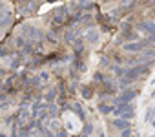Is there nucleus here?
Instances as JSON below:
<instances>
[{"label": "nucleus", "instance_id": "2", "mask_svg": "<svg viewBox=\"0 0 155 137\" xmlns=\"http://www.w3.org/2000/svg\"><path fill=\"white\" fill-rule=\"evenodd\" d=\"M68 18H69L68 8H66V6H60V8L55 11V17H53V26H62V24H68Z\"/></svg>", "mask_w": 155, "mask_h": 137}, {"label": "nucleus", "instance_id": "30", "mask_svg": "<svg viewBox=\"0 0 155 137\" xmlns=\"http://www.w3.org/2000/svg\"><path fill=\"white\" fill-rule=\"evenodd\" d=\"M18 64H20V60H18V58H15V60H13V62H11V66H13V68H17V66H18Z\"/></svg>", "mask_w": 155, "mask_h": 137}, {"label": "nucleus", "instance_id": "4", "mask_svg": "<svg viewBox=\"0 0 155 137\" xmlns=\"http://www.w3.org/2000/svg\"><path fill=\"white\" fill-rule=\"evenodd\" d=\"M135 95H137V92H135V90H131V92L128 90V92H124L120 97H117V99H115V102H131V101L135 99Z\"/></svg>", "mask_w": 155, "mask_h": 137}, {"label": "nucleus", "instance_id": "22", "mask_svg": "<svg viewBox=\"0 0 155 137\" xmlns=\"http://www.w3.org/2000/svg\"><path fill=\"white\" fill-rule=\"evenodd\" d=\"M146 44H148V46H150V44H155V33H153V35H150V37L146 38Z\"/></svg>", "mask_w": 155, "mask_h": 137}, {"label": "nucleus", "instance_id": "15", "mask_svg": "<svg viewBox=\"0 0 155 137\" xmlns=\"http://www.w3.org/2000/svg\"><path fill=\"white\" fill-rule=\"evenodd\" d=\"M73 112H77L81 117H84V112H82V108H81V104H79V102H75V104H73Z\"/></svg>", "mask_w": 155, "mask_h": 137}, {"label": "nucleus", "instance_id": "21", "mask_svg": "<svg viewBox=\"0 0 155 137\" xmlns=\"http://www.w3.org/2000/svg\"><path fill=\"white\" fill-rule=\"evenodd\" d=\"M91 132H93V124H91V122H88V124H86V133H84V135H90Z\"/></svg>", "mask_w": 155, "mask_h": 137}, {"label": "nucleus", "instance_id": "18", "mask_svg": "<svg viewBox=\"0 0 155 137\" xmlns=\"http://www.w3.org/2000/svg\"><path fill=\"white\" fill-rule=\"evenodd\" d=\"M73 38H75V33H73V31H71V29H69V31H66V42H68V44H69V42H71V40H73Z\"/></svg>", "mask_w": 155, "mask_h": 137}, {"label": "nucleus", "instance_id": "27", "mask_svg": "<svg viewBox=\"0 0 155 137\" xmlns=\"http://www.w3.org/2000/svg\"><path fill=\"white\" fill-rule=\"evenodd\" d=\"M55 99V90H51L49 93H48V101H53Z\"/></svg>", "mask_w": 155, "mask_h": 137}, {"label": "nucleus", "instance_id": "28", "mask_svg": "<svg viewBox=\"0 0 155 137\" xmlns=\"http://www.w3.org/2000/svg\"><path fill=\"white\" fill-rule=\"evenodd\" d=\"M101 62H102V66H110V60H108L106 57H102V58H101Z\"/></svg>", "mask_w": 155, "mask_h": 137}, {"label": "nucleus", "instance_id": "24", "mask_svg": "<svg viewBox=\"0 0 155 137\" xmlns=\"http://www.w3.org/2000/svg\"><path fill=\"white\" fill-rule=\"evenodd\" d=\"M11 51L8 49V48H0V57H4V55H9Z\"/></svg>", "mask_w": 155, "mask_h": 137}, {"label": "nucleus", "instance_id": "6", "mask_svg": "<svg viewBox=\"0 0 155 137\" xmlns=\"http://www.w3.org/2000/svg\"><path fill=\"white\" fill-rule=\"evenodd\" d=\"M137 28L142 29V31H146V33H150V35L155 33V24H153V22H148V20H146V22H139Z\"/></svg>", "mask_w": 155, "mask_h": 137}, {"label": "nucleus", "instance_id": "26", "mask_svg": "<svg viewBox=\"0 0 155 137\" xmlns=\"http://www.w3.org/2000/svg\"><path fill=\"white\" fill-rule=\"evenodd\" d=\"M17 44H18V46H26V40H24L22 37H18V38H17Z\"/></svg>", "mask_w": 155, "mask_h": 137}, {"label": "nucleus", "instance_id": "25", "mask_svg": "<svg viewBox=\"0 0 155 137\" xmlns=\"http://www.w3.org/2000/svg\"><path fill=\"white\" fill-rule=\"evenodd\" d=\"M9 22H11V18H9V17H8V18H4V20H0V28H4V26H8Z\"/></svg>", "mask_w": 155, "mask_h": 137}, {"label": "nucleus", "instance_id": "7", "mask_svg": "<svg viewBox=\"0 0 155 137\" xmlns=\"http://www.w3.org/2000/svg\"><path fill=\"white\" fill-rule=\"evenodd\" d=\"M73 51H75V57H81L82 51H84V42L82 40H77L75 46H73Z\"/></svg>", "mask_w": 155, "mask_h": 137}, {"label": "nucleus", "instance_id": "1", "mask_svg": "<svg viewBox=\"0 0 155 137\" xmlns=\"http://www.w3.org/2000/svg\"><path fill=\"white\" fill-rule=\"evenodd\" d=\"M148 73H150V68H148V66H144V64H139V66L130 68V70L124 73V79H128V81L131 82V81H135L139 75H148Z\"/></svg>", "mask_w": 155, "mask_h": 137}, {"label": "nucleus", "instance_id": "10", "mask_svg": "<svg viewBox=\"0 0 155 137\" xmlns=\"http://www.w3.org/2000/svg\"><path fill=\"white\" fill-rule=\"evenodd\" d=\"M81 93H82L84 99H90L93 95V88L91 86H81Z\"/></svg>", "mask_w": 155, "mask_h": 137}, {"label": "nucleus", "instance_id": "31", "mask_svg": "<svg viewBox=\"0 0 155 137\" xmlns=\"http://www.w3.org/2000/svg\"><path fill=\"white\" fill-rule=\"evenodd\" d=\"M122 137H130V130H124L122 132Z\"/></svg>", "mask_w": 155, "mask_h": 137}, {"label": "nucleus", "instance_id": "5", "mask_svg": "<svg viewBox=\"0 0 155 137\" xmlns=\"http://www.w3.org/2000/svg\"><path fill=\"white\" fill-rule=\"evenodd\" d=\"M115 93V86L111 84V81L108 79L106 82H102V92H101V97H106V95H111Z\"/></svg>", "mask_w": 155, "mask_h": 137}, {"label": "nucleus", "instance_id": "13", "mask_svg": "<svg viewBox=\"0 0 155 137\" xmlns=\"http://www.w3.org/2000/svg\"><path fill=\"white\" fill-rule=\"evenodd\" d=\"M153 57H155V49H144V58L142 60H153Z\"/></svg>", "mask_w": 155, "mask_h": 137}, {"label": "nucleus", "instance_id": "9", "mask_svg": "<svg viewBox=\"0 0 155 137\" xmlns=\"http://www.w3.org/2000/svg\"><path fill=\"white\" fill-rule=\"evenodd\" d=\"M26 29H29V37L31 38H44V33L40 29H37V28H26Z\"/></svg>", "mask_w": 155, "mask_h": 137}, {"label": "nucleus", "instance_id": "3", "mask_svg": "<svg viewBox=\"0 0 155 137\" xmlns=\"http://www.w3.org/2000/svg\"><path fill=\"white\" fill-rule=\"evenodd\" d=\"M122 48L126 51H142L148 48V44H146V40H139V42H126Z\"/></svg>", "mask_w": 155, "mask_h": 137}, {"label": "nucleus", "instance_id": "14", "mask_svg": "<svg viewBox=\"0 0 155 137\" xmlns=\"http://www.w3.org/2000/svg\"><path fill=\"white\" fill-rule=\"evenodd\" d=\"M86 38H88L90 42H97V38H99V35H97V31H90Z\"/></svg>", "mask_w": 155, "mask_h": 137}, {"label": "nucleus", "instance_id": "33", "mask_svg": "<svg viewBox=\"0 0 155 137\" xmlns=\"http://www.w3.org/2000/svg\"><path fill=\"white\" fill-rule=\"evenodd\" d=\"M11 137H17V133H15V132H13V133H11Z\"/></svg>", "mask_w": 155, "mask_h": 137}, {"label": "nucleus", "instance_id": "16", "mask_svg": "<svg viewBox=\"0 0 155 137\" xmlns=\"http://www.w3.org/2000/svg\"><path fill=\"white\" fill-rule=\"evenodd\" d=\"M99 110H101L102 113H110L113 108H111V106H108V104H99Z\"/></svg>", "mask_w": 155, "mask_h": 137}, {"label": "nucleus", "instance_id": "34", "mask_svg": "<svg viewBox=\"0 0 155 137\" xmlns=\"http://www.w3.org/2000/svg\"><path fill=\"white\" fill-rule=\"evenodd\" d=\"M82 137H90V135H82Z\"/></svg>", "mask_w": 155, "mask_h": 137}, {"label": "nucleus", "instance_id": "23", "mask_svg": "<svg viewBox=\"0 0 155 137\" xmlns=\"http://www.w3.org/2000/svg\"><path fill=\"white\" fill-rule=\"evenodd\" d=\"M111 68H113V72H115L117 75H124V70H120L119 66H111Z\"/></svg>", "mask_w": 155, "mask_h": 137}, {"label": "nucleus", "instance_id": "12", "mask_svg": "<svg viewBox=\"0 0 155 137\" xmlns=\"http://www.w3.org/2000/svg\"><path fill=\"white\" fill-rule=\"evenodd\" d=\"M93 81H95V82H106V81H108V77H106L104 73H101V72H97V73L93 75Z\"/></svg>", "mask_w": 155, "mask_h": 137}, {"label": "nucleus", "instance_id": "35", "mask_svg": "<svg viewBox=\"0 0 155 137\" xmlns=\"http://www.w3.org/2000/svg\"><path fill=\"white\" fill-rule=\"evenodd\" d=\"M0 137H4V135H0Z\"/></svg>", "mask_w": 155, "mask_h": 137}, {"label": "nucleus", "instance_id": "11", "mask_svg": "<svg viewBox=\"0 0 155 137\" xmlns=\"http://www.w3.org/2000/svg\"><path fill=\"white\" fill-rule=\"evenodd\" d=\"M120 38L130 42V40H137L139 37H137V33H135V31H126V33H122V37H120Z\"/></svg>", "mask_w": 155, "mask_h": 137}, {"label": "nucleus", "instance_id": "32", "mask_svg": "<svg viewBox=\"0 0 155 137\" xmlns=\"http://www.w3.org/2000/svg\"><path fill=\"white\" fill-rule=\"evenodd\" d=\"M58 137H68V133H66V130H62V132L58 133Z\"/></svg>", "mask_w": 155, "mask_h": 137}, {"label": "nucleus", "instance_id": "8", "mask_svg": "<svg viewBox=\"0 0 155 137\" xmlns=\"http://www.w3.org/2000/svg\"><path fill=\"white\" fill-rule=\"evenodd\" d=\"M113 126H115V128H120V130H130V122L124 121V119H117V121H113Z\"/></svg>", "mask_w": 155, "mask_h": 137}, {"label": "nucleus", "instance_id": "19", "mask_svg": "<svg viewBox=\"0 0 155 137\" xmlns=\"http://www.w3.org/2000/svg\"><path fill=\"white\" fill-rule=\"evenodd\" d=\"M153 117H155V108H151V110L146 113V121H151Z\"/></svg>", "mask_w": 155, "mask_h": 137}, {"label": "nucleus", "instance_id": "20", "mask_svg": "<svg viewBox=\"0 0 155 137\" xmlns=\"http://www.w3.org/2000/svg\"><path fill=\"white\" fill-rule=\"evenodd\" d=\"M79 8H81V9H91V8H93V4H90V2H82Z\"/></svg>", "mask_w": 155, "mask_h": 137}, {"label": "nucleus", "instance_id": "29", "mask_svg": "<svg viewBox=\"0 0 155 137\" xmlns=\"http://www.w3.org/2000/svg\"><path fill=\"white\" fill-rule=\"evenodd\" d=\"M48 38H49V40H55V31H51V33H48Z\"/></svg>", "mask_w": 155, "mask_h": 137}, {"label": "nucleus", "instance_id": "17", "mask_svg": "<svg viewBox=\"0 0 155 137\" xmlns=\"http://www.w3.org/2000/svg\"><path fill=\"white\" fill-rule=\"evenodd\" d=\"M120 28H122V33L131 31V24H130V22H122V24H120Z\"/></svg>", "mask_w": 155, "mask_h": 137}]
</instances>
